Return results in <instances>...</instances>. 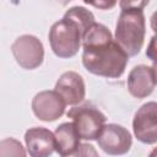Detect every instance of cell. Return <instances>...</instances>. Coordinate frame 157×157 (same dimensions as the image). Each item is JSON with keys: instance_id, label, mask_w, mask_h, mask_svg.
<instances>
[{"instance_id": "obj_2", "label": "cell", "mask_w": 157, "mask_h": 157, "mask_svg": "<svg viewBox=\"0 0 157 157\" xmlns=\"http://www.w3.org/2000/svg\"><path fill=\"white\" fill-rule=\"evenodd\" d=\"M146 33L142 10H123L115 27V40L129 56L140 53Z\"/></svg>"}, {"instance_id": "obj_5", "label": "cell", "mask_w": 157, "mask_h": 157, "mask_svg": "<svg viewBox=\"0 0 157 157\" xmlns=\"http://www.w3.org/2000/svg\"><path fill=\"white\" fill-rule=\"evenodd\" d=\"M11 52L16 63L26 70L37 69L44 59L43 43L32 34H23L16 38L11 45Z\"/></svg>"}, {"instance_id": "obj_14", "label": "cell", "mask_w": 157, "mask_h": 157, "mask_svg": "<svg viewBox=\"0 0 157 157\" xmlns=\"http://www.w3.org/2000/svg\"><path fill=\"white\" fill-rule=\"evenodd\" d=\"M83 1L99 10H110L117 5V0H83Z\"/></svg>"}, {"instance_id": "obj_7", "label": "cell", "mask_w": 157, "mask_h": 157, "mask_svg": "<svg viewBox=\"0 0 157 157\" xmlns=\"http://www.w3.org/2000/svg\"><path fill=\"white\" fill-rule=\"evenodd\" d=\"M99 147L108 155H124L129 152L132 145L131 134L121 125L118 124H104L98 135Z\"/></svg>"}, {"instance_id": "obj_4", "label": "cell", "mask_w": 157, "mask_h": 157, "mask_svg": "<svg viewBox=\"0 0 157 157\" xmlns=\"http://www.w3.org/2000/svg\"><path fill=\"white\" fill-rule=\"evenodd\" d=\"M78 135L83 140H97L102 128L105 124V115L92 103L86 102L74 107L67 112Z\"/></svg>"}, {"instance_id": "obj_12", "label": "cell", "mask_w": 157, "mask_h": 157, "mask_svg": "<svg viewBox=\"0 0 157 157\" xmlns=\"http://www.w3.org/2000/svg\"><path fill=\"white\" fill-rule=\"evenodd\" d=\"M55 151L60 156L75 155L80 147V135L74 125V123H63L55 129Z\"/></svg>"}, {"instance_id": "obj_17", "label": "cell", "mask_w": 157, "mask_h": 157, "mask_svg": "<svg viewBox=\"0 0 157 157\" xmlns=\"http://www.w3.org/2000/svg\"><path fill=\"white\" fill-rule=\"evenodd\" d=\"M152 69H153V72H155V77H156V81H157V59L152 61Z\"/></svg>"}, {"instance_id": "obj_1", "label": "cell", "mask_w": 157, "mask_h": 157, "mask_svg": "<svg viewBox=\"0 0 157 157\" xmlns=\"http://www.w3.org/2000/svg\"><path fill=\"white\" fill-rule=\"evenodd\" d=\"M82 45V64L88 72L108 78H118L124 74L129 55L104 25L94 22L85 32Z\"/></svg>"}, {"instance_id": "obj_3", "label": "cell", "mask_w": 157, "mask_h": 157, "mask_svg": "<svg viewBox=\"0 0 157 157\" xmlns=\"http://www.w3.org/2000/svg\"><path fill=\"white\" fill-rule=\"evenodd\" d=\"M85 29L72 18L64 15V17L56 21L49 31V43L53 53L63 59L71 58L77 54Z\"/></svg>"}, {"instance_id": "obj_11", "label": "cell", "mask_w": 157, "mask_h": 157, "mask_svg": "<svg viewBox=\"0 0 157 157\" xmlns=\"http://www.w3.org/2000/svg\"><path fill=\"white\" fill-rule=\"evenodd\" d=\"M156 83L157 81L153 69L147 65H137L129 72L128 90L130 94L136 98H145L150 96L153 92Z\"/></svg>"}, {"instance_id": "obj_18", "label": "cell", "mask_w": 157, "mask_h": 157, "mask_svg": "<svg viewBox=\"0 0 157 157\" xmlns=\"http://www.w3.org/2000/svg\"><path fill=\"white\" fill-rule=\"evenodd\" d=\"M150 156H157V148H155V150L150 153Z\"/></svg>"}, {"instance_id": "obj_13", "label": "cell", "mask_w": 157, "mask_h": 157, "mask_svg": "<svg viewBox=\"0 0 157 157\" xmlns=\"http://www.w3.org/2000/svg\"><path fill=\"white\" fill-rule=\"evenodd\" d=\"M150 0H119L121 10H142Z\"/></svg>"}, {"instance_id": "obj_10", "label": "cell", "mask_w": 157, "mask_h": 157, "mask_svg": "<svg viewBox=\"0 0 157 157\" xmlns=\"http://www.w3.org/2000/svg\"><path fill=\"white\" fill-rule=\"evenodd\" d=\"M55 91L69 105H76L85 99L86 87L82 76L75 71L64 72L55 83Z\"/></svg>"}, {"instance_id": "obj_15", "label": "cell", "mask_w": 157, "mask_h": 157, "mask_svg": "<svg viewBox=\"0 0 157 157\" xmlns=\"http://www.w3.org/2000/svg\"><path fill=\"white\" fill-rule=\"evenodd\" d=\"M146 56L151 61L157 59V34H155L151 38V40H150V43L147 45V49H146Z\"/></svg>"}, {"instance_id": "obj_6", "label": "cell", "mask_w": 157, "mask_h": 157, "mask_svg": "<svg viewBox=\"0 0 157 157\" xmlns=\"http://www.w3.org/2000/svg\"><path fill=\"white\" fill-rule=\"evenodd\" d=\"M132 130L136 139L147 145L157 142V102L142 104L134 115Z\"/></svg>"}, {"instance_id": "obj_16", "label": "cell", "mask_w": 157, "mask_h": 157, "mask_svg": "<svg viewBox=\"0 0 157 157\" xmlns=\"http://www.w3.org/2000/svg\"><path fill=\"white\" fill-rule=\"evenodd\" d=\"M150 23H151V28L155 32V34H157V11H155L150 18Z\"/></svg>"}, {"instance_id": "obj_8", "label": "cell", "mask_w": 157, "mask_h": 157, "mask_svg": "<svg viewBox=\"0 0 157 157\" xmlns=\"http://www.w3.org/2000/svg\"><path fill=\"white\" fill-rule=\"evenodd\" d=\"M66 103L64 98L54 91H42L32 101L34 115L43 121H54L65 113Z\"/></svg>"}, {"instance_id": "obj_9", "label": "cell", "mask_w": 157, "mask_h": 157, "mask_svg": "<svg viewBox=\"0 0 157 157\" xmlns=\"http://www.w3.org/2000/svg\"><path fill=\"white\" fill-rule=\"evenodd\" d=\"M27 152L32 157H45L54 152L56 147L55 135L45 128H31L25 134Z\"/></svg>"}]
</instances>
